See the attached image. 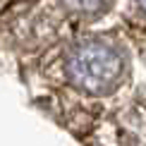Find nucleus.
Segmentation results:
<instances>
[{"label": "nucleus", "mask_w": 146, "mask_h": 146, "mask_svg": "<svg viewBox=\"0 0 146 146\" xmlns=\"http://www.w3.org/2000/svg\"><path fill=\"white\" fill-rule=\"evenodd\" d=\"M115 72V62L110 55H106L103 50H89L77 60V74L79 82H84L91 89H98L101 84L110 82Z\"/></svg>", "instance_id": "nucleus-1"}]
</instances>
